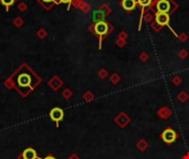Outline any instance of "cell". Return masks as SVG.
I'll use <instances>...</instances> for the list:
<instances>
[{
	"label": "cell",
	"mask_w": 189,
	"mask_h": 159,
	"mask_svg": "<svg viewBox=\"0 0 189 159\" xmlns=\"http://www.w3.org/2000/svg\"><path fill=\"white\" fill-rule=\"evenodd\" d=\"M11 80L14 84L21 92V90H28L31 91L32 88L37 86L40 83V78L28 68L27 65H22L12 76Z\"/></svg>",
	"instance_id": "1"
},
{
	"label": "cell",
	"mask_w": 189,
	"mask_h": 159,
	"mask_svg": "<svg viewBox=\"0 0 189 159\" xmlns=\"http://www.w3.org/2000/svg\"><path fill=\"white\" fill-rule=\"evenodd\" d=\"M90 31L93 32L96 37H99V40H100V45H99V49H102V41L107 34L113 31V27L112 24H110L106 21H99V22H95L90 26Z\"/></svg>",
	"instance_id": "2"
},
{
	"label": "cell",
	"mask_w": 189,
	"mask_h": 159,
	"mask_svg": "<svg viewBox=\"0 0 189 159\" xmlns=\"http://www.w3.org/2000/svg\"><path fill=\"white\" fill-rule=\"evenodd\" d=\"M159 138L162 139L166 145L170 146L179 138V135L176 133L175 129H172V127H167V128L164 129L162 134L159 135Z\"/></svg>",
	"instance_id": "3"
},
{
	"label": "cell",
	"mask_w": 189,
	"mask_h": 159,
	"mask_svg": "<svg viewBox=\"0 0 189 159\" xmlns=\"http://www.w3.org/2000/svg\"><path fill=\"white\" fill-rule=\"evenodd\" d=\"M114 122L116 123L120 128H125V127L131 123V118H130V116H128L126 113L120 112V114L114 118Z\"/></svg>",
	"instance_id": "4"
},
{
	"label": "cell",
	"mask_w": 189,
	"mask_h": 159,
	"mask_svg": "<svg viewBox=\"0 0 189 159\" xmlns=\"http://www.w3.org/2000/svg\"><path fill=\"white\" fill-rule=\"evenodd\" d=\"M156 9H157V12L168 14V12L172 11L170 1L169 0H158L157 4H156Z\"/></svg>",
	"instance_id": "5"
},
{
	"label": "cell",
	"mask_w": 189,
	"mask_h": 159,
	"mask_svg": "<svg viewBox=\"0 0 189 159\" xmlns=\"http://www.w3.org/2000/svg\"><path fill=\"white\" fill-rule=\"evenodd\" d=\"M169 14H162V12H156L155 14V22L160 26V27H165V26H168L169 24Z\"/></svg>",
	"instance_id": "6"
},
{
	"label": "cell",
	"mask_w": 189,
	"mask_h": 159,
	"mask_svg": "<svg viewBox=\"0 0 189 159\" xmlns=\"http://www.w3.org/2000/svg\"><path fill=\"white\" fill-rule=\"evenodd\" d=\"M63 117H64V112L61 109H59V107H54L50 112V118L52 121H54L56 124H59V123L61 122L62 119H63Z\"/></svg>",
	"instance_id": "7"
},
{
	"label": "cell",
	"mask_w": 189,
	"mask_h": 159,
	"mask_svg": "<svg viewBox=\"0 0 189 159\" xmlns=\"http://www.w3.org/2000/svg\"><path fill=\"white\" fill-rule=\"evenodd\" d=\"M20 159H38V155L33 148H27L19 157Z\"/></svg>",
	"instance_id": "8"
},
{
	"label": "cell",
	"mask_w": 189,
	"mask_h": 159,
	"mask_svg": "<svg viewBox=\"0 0 189 159\" xmlns=\"http://www.w3.org/2000/svg\"><path fill=\"white\" fill-rule=\"evenodd\" d=\"M157 115H158L159 118L168 119L169 117L172 115V109H168L167 106H164V107H162V109H159L158 111H157Z\"/></svg>",
	"instance_id": "9"
},
{
	"label": "cell",
	"mask_w": 189,
	"mask_h": 159,
	"mask_svg": "<svg viewBox=\"0 0 189 159\" xmlns=\"http://www.w3.org/2000/svg\"><path fill=\"white\" fill-rule=\"evenodd\" d=\"M137 6V1L136 0H122V7L126 11L134 10Z\"/></svg>",
	"instance_id": "10"
},
{
	"label": "cell",
	"mask_w": 189,
	"mask_h": 159,
	"mask_svg": "<svg viewBox=\"0 0 189 159\" xmlns=\"http://www.w3.org/2000/svg\"><path fill=\"white\" fill-rule=\"evenodd\" d=\"M45 10H50L54 5L59 4V0H37Z\"/></svg>",
	"instance_id": "11"
},
{
	"label": "cell",
	"mask_w": 189,
	"mask_h": 159,
	"mask_svg": "<svg viewBox=\"0 0 189 159\" xmlns=\"http://www.w3.org/2000/svg\"><path fill=\"white\" fill-rule=\"evenodd\" d=\"M63 84V82L60 80V78H58V76H54V78H52L50 81H49V85L51 86L54 91H56V90H59V87L61 86V85Z\"/></svg>",
	"instance_id": "12"
},
{
	"label": "cell",
	"mask_w": 189,
	"mask_h": 159,
	"mask_svg": "<svg viewBox=\"0 0 189 159\" xmlns=\"http://www.w3.org/2000/svg\"><path fill=\"white\" fill-rule=\"evenodd\" d=\"M148 146H149V144H148V142H146L145 139H139L138 142L136 144V147H137V149L139 151H145V150L148 148Z\"/></svg>",
	"instance_id": "13"
},
{
	"label": "cell",
	"mask_w": 189,
	"mask_h": 159,
	"mask_svg": "<svg viewBox=\"0 0 189 159\" xmlns=\"http://www.w3.org/2000/svg\"><path fill=\"white\" fill-rule=\"evenodd\" d=\"M104 18H105V16H104V14L102 12V11L100 10H96L93 12V20L95 21V22H99V21H104Z\"/></svg>",
	"instance_id": "14"
},
{
	"label": "cell",
	"mask_w": 189,
	"mask_h": 159,
	"mask_svg": "<svg viewBox=\"0 0 189 159\" xmlns=\"http://www.w3.org/2000/svg\"><path fill=\"white\" fill-rule=\"evenodd\" d=\"M0 2H1L2 6L6 7V11H9V8H10L12 5H14L16 0H0Z\"/></svg>",
	"instance_id": "15"
},
{
	"label": "cell",
	"mask_w": 189,
	"mask_h": 159,
	"mask_svg": "<svg viewBox=\"0 0 189 159\" xmlns=\"http://www.w3.org/2000/svg\"><path fill=\"white\" fill-rule=\"evenodd\" d=\"M153 2V0H137V5L141 6V8H147L149 7Z\"/></svg>",
	"instance_id": "16"
},
{
	"label": "cell",
	"mask_w": 189,
	"mask_h": 159,
	"mask_svg": "<svg viewBox=\"0 0 189 159\" xmlns=\"http://www.w3.org/2000/svg\"><path fill=\"white\" fill-rule=\"evenodd\" d=\"M177 98H178L179 102H181V103H185V102H187V99L189 98L188 94L186 93V92H180L178 95H177Z\"/></svg>",
	"instance_id": "17"
},
{
	"label": "cell",
	"mask_w": 189,
	"mask_h": 159,
	"mask_svg": "<svg viewBox=\"0 0 189 159\" xmlns=\"http://www.w3.org/2000/svg\"><path fill=\"white\" fill-rule=\"evenodd\" d=\"M12 23H14V27H17V28H21L22 27V24H23V19L21 17H17V18H14V21H12Z\"/></svg>",
	"instance_id": "18"
},
{
	"label": "cell",
	"mask_w": 189,
	"mask_h": 159,
	"mask_svg": "<svg viewBox=\"0 0 189 159\" xmlns=\"http://www.w3.org/2000/svg\"><path fill=\"white\" fill-rule=\"evenodd\" d=\"M99 10L102 11V12L104 14V16H105V17H106V16H107L108 14H111V8L108 7L107 5H102V6H101V7L99 8Z\"/></svg>",
	"instance_id": "19"
},
{
	"label": "cell",
	"mask_w": 189,
	"mask_h": 159,
	"mask_svg": "<svg viewBox=\"0 0 189 159\" xmlns=\"http://www.w3.org/2000/svg\"><path fill=\"white\" fill-rule=\"evenodd\" d=\"M110 80H111V82H112L113 84H117V83L120 81V76L117 74V73H113V74L110 76Z\"/></svg>",
	"instance_id": "20"
},
{
	"label": "cell",
	"mask_w": 189,
	"mask_h": 159,
	"mask_svg": "<svg viewBox=\"0 0 189 159\" xmlns=\"http://www.w3.org/2000/svg\"><path fill=\"white\" fill-rule=\"evenodd\" d=\"M79 9H81V10H82L83 12H84V14H87V12H89V11L91 10V6H90L89 4H86V2H84V1H83L82 5L80 6Z\"/></svg>",
	"instance_id": "21"
},
{
	"label": "cell",
	"mask_w": 189,
	"mask_h": 159,
	"mask_svg": "<svg viewBox=\"0 0 189 159\" xmlns=\"http://www.w3.org/2000/svg\"><path fill=\"white\" fill-rule=\"evenodd\" d=\"M83 98H84V101L86 102H91L94 99V94H93L92 92H86L85 94L83 95Z\"/></svg>",
	"instance_id": "22"
},
{
	"label": "cell",
	"mask_w": 189,
	"mask_h": 159,
	"mask_svg": "<svg viewBox=\"0 0 189 159\" xmlns=\"http://www.w3.org/2000/svg\"><path fill=\"white\" fill-rule=\"evenodd\" d=\"M18 9H19V11H21V12H24V11L28 9L27 4H26V2H23V1L19 2V4H18Z\"/></svg>",
	"instance_id": "23"
},
{
	"label": "cell",
	"mask_w": 189,
	"mask_h": 159,
	"mask_svg": "<svg viewBox=\"0 0 189 159\" xmlns=\"http://www.w3.org/2000/svg\"><path fill=\"white\" fill-rule=\"evenodd\" d=\"M37 35H38L40 39H44L47 37V31L44 29H39L38 32H37Z\"/></svg>",
	"instance_id": "24"
},
{
	"label": "cell",
	"mask_w": 189,
	"mask_h": 159,
	"mask_svg": "<svg viewBox=\"0 0 189 159\" xmlns=\"http://www.w3.org/2000/svg\"><path fill=\"white\" fill-rule=\"evenodd\" d=\"M181 81H182L181 78H180V76H178V75H175V76L172 78V82L175 85H179L180 83H181Z\"/></svg>",
	"instance_id": "25"
},
{
	"label": "cell",
	"mask_w": 189,
	"mask_h": 159,
	"mask_svg": "<svg viewBox=\"0 0 189 159\" xmlns=\"http://www.w3.org/2000/svg\"><path fill=\"white\" fill-rule=\"evenodd\" d=\"M178 55H179V58L180 59H186L187 57H188V52H187L185 49H182V50L179 51Z\"/></svg>",
	"instance_id": "26"
},
{
	"label": "cell",
	"mask_w": 189,
	"mask_h": 159,
	"mask_svg": "<svg viewBox=\"0 0 189 159\" xmlns=\"http://www.w3.org/2000/svg\"><path fill=\"white\" fill-rule=\"evenodd\" d=\"M107 75H108V73H107V71L105 69H102V70L99 71V76H100L101 78H105Z\"/></svg>",
	"instance_id": "27"
},
{
	"label": "cell",
	"mask_w": 189,
	"mask_h": 159,
	"mask_svg": "<svg viewBox=\"0 0 189 159\" xmlns=\"http://www.w3.org/2000/svg\"><path fill=\"white\" fill-rule=\"evenodd\" d=\"M83 0H72V2H71V6L75 8H80V6L82 5Z\"/></svg>",
	"instance_id": "28"
},
{
	"label": "cell",
	"mask_w": 189,
	"mask_h": 159,
	"mask_svg": "<svg viewBox=\"0 0 189 159\" xmlns=\"http://www.w3.org/2000/svg\"><path fill=\"white\" fill-rule=\"evenodd\" d=\"M148 59H149V57H148V54L146 52H143V53H141V55H139V60H141L142 62H146Z\"/></svg>",
	"instance_id": "29"
},
{
	"label": "cell",
	"mask_w": 189,
	"mask_h": 159,
	"mask_svg": "<svg viewBox=\"0 0 189 159\" xmlns=\"http://www.w3.org/2000/svg\"><path fill=\"white\" fill-rule=\"evenodd\" d=\"M178 39L181 41V42H186V41H187V39H188V35H187L185 32H182V33H180L178 35Z\"/></svg>",
	"instance_id": "30"
},
{
	"label": "cell",
	"mask_w": 189,
	"mask_h": 159,
	"mask_svg": "<svg viewBox=\"0 0 189 159\" xmlns=\"http://www.w3.org/2000/svg\"><path fill=\"white\" fill-rule=\"evenodd\" d=\"M63 96H64V97H66V99H69V98L71 97V96H72V92L70 91L69 88H66V91L63 92Z\"/></svg>",
	"instance_id": "31"
},
{
	"label": "cell",
	"mask_w": 189,
	"mask_h": 159,
	"mask_svg": "<svg viewBox=\"0 0 189 159\" xmlns=\"http://www.w3.org/2000/svg\"><path fill=\"white\" fill-rule=\"evenodd\" d=\"M144 19H145V21H147V22H151L153 19H154V16L151 14H145V16H144Z\"/></svg>",
	"instance_id": "32"
},
{
	"label": "cell",
	"mask_w": 189,
	"mask_h": 159,
	"mask_svg": "<svg viewBox=\"0 0 189 159\" xmlns=\"http://www.w3.org/2000/svg\"><path fill=\"white\" fill-rule=\"evenodd\" d=\"M116 44H117V47H125V44H126V40H122V39H117V40H116Z\"/></svg>",
	"instance_id": "33"
},
{
	"label": "cell",
	"mask_w": 189,
	"mask_h": 159,
	"mask_svg": "<svg viewBox=\"0 0 189 159\" xmlns=\"http://www.w3.org/2000/svg\"><path fill=\"white\" fill-rule=\"evenodd\" d=\"M151 27L153 28V29L156 31V32H159V31H160V29H162V27H160V26H158V24L156 23V22H153V23L151 24Z\"/></svg>",
	"instance_id": "34"
},
{
	"label": "cell",
	"mask_w": 189,
	"mask_h": 159,
	"mask_svg": "<svg viewBox=\"0 0 189 159\" xmlns=\"http://www.w3.org/2000/svg\"><path fill=\"white\" fill-rule=\"evenodd\" d=\"M71 2H72V0H59V4H66L68 5V10H70Z\"/></svg>",
	"instance_id": "35"
},
{
	"label": "cell",
	"mask_w": 189,
	"mask_h": 159,
	"mask_svg": "<svg viewBox=\"0 0 189 159\" xmlns=\"http://www.w3.org/2000/svg\"><path fill=\"white\" fill-rule=\"evenodd\" d=\"M118 39H122V40H126V39H127V33H126V32H124V31H122V32L118 34Z\"/></svg>",
	"instance_id": "36"
},
{
	"label": "cell",
	"mask_w": 189,
	"mask_h": 159,
	"mask_svg": "<svg viewBox=\"0 0 189 159\" xmlns=\"http://www.w3.org/2000/svg\"><path fill=\"white\" fill-rule=\"evenodd\" d=\"M180 159H189V151L187 152V154H186V155H184V156H182V157H181V158H180Z\"/></svg>",
	"instance_id": "37"
},
{
	"label": "cell",
	"mask_w": 189,
	"mask_h": 159,
	"mask_svg": "<svg viewBox=\"0 0 189 159\" xmlns=\"http://www.w3.org/2000/svg\"><path fill=\"white\" fill-rule=\"evenodd\" d=\"M44 159H55L54 157H52V156H47Z\"/></svg>",
	"instance_id": "38"
}]
</instances>
